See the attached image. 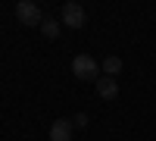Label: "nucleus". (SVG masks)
<instances>
[{
    "instance_id": "obj_6",
    "label": "nucleus",
    "mask_w": 156,
    "mask_h": 141,
    "mask_svg": "<svg viewBox=\"0 0 156 141\" xmlns=\"http://www.w3.org/2000/svg\"><path fill=\"white\" fill-rule=\"evenodd\" d=\"M100 69H103V75H109V79H112L115 72H122V60H119V57H106V60L100 63Z\"/></svg>"
},
{
    "instance_id": "obj_3",
    "label": "nucleus",
    "mask_w": 156,
    "mask_h": 141,
    "mask_svg": "<svg viewBox=\"0 0 156 141\" xmlns=\"http://www.w3.org/2000/svg\"><path fill=\"white\" fill-rule=\"evenodd\" d=\"M62 25H69V28H84L87 22V13L81 3H75V0H69V3H62V13H59Z\"/></svg>"
},
{
    "instance_id": "obj_5",
    "label": "nucleus",
    "mask_w": 156,
    "mask_h": 141,
    "mask_svg": "<svg viewBox=\"0 0 156 141\" xmlns=\"http://www.w3.org/2000/svg\"><path fill=\"white\" fill-rule=\"evenodd\" d=\"M97 94H100L103 100H115V97H119V85H115V79L100 75V79H97Z\"/></svg>"
},
{
    "instance_id": "obj_8",
    "label": "nucleus",
    "mask_w": 156,
    "mask_h": 141,
    "mask_svg": "<svg viewBox=\"0 0 156 141\" xmlns=\"http://www.w3.org/2000/svg\"><path fill=\"white\" fill-rule=\"evenodd\" d=\"M72 125H75V129H84V125H87V113H75Z\"/></svg>"
},
{
    "instance_id": "obj_1",
    "label": "nucleus",
    "mask_w": 156,
    "mask_h": 141,
    "mask_svg": "<svg viewBox=\"0 0 156 141\" xmlns=\"http://www.w3.org/2000/svg\"><path fill=\"white\" fill-rule=\"evenodd\" d=\"M72 72L78 75L81 82H97L100 79V63L94 57H87V54H78L72 60Z\"/></svg>"
},
{
    "instance_id": "obj_4",
    "label": "nucleus",
    "mask_w": 156,
    "mask_h": 141,
    "mask_svg": "<svg viewBox=\"0 0 156 141\" xmlns=\"http://www.w3.org/2000/svg\"><path fill=\"white\" fill-rule=\"evenodd\" d=\"M72 135H75L72 119H56L50 125V141H72Z\"/></svg>"
},
{
    "instance_id": "obj_7",
    "label": "nucleus",
    "mask_w": 156,
    "mask_h": 141,
    "mask_svg": "<svg viewBox=\"0 0 156 141\" xmlns=\"http://www.w3.org/2000/svg\"><path fill=\"white\" fill-rule=\"evenodd\" d=\"M41 32H44V38H59V25H56V19H44L41 22Z\"/></svg>"
},
{
    "instance_id": "obj_2",
    "label": "nucleus",
    "mask_w": 156,
    "mask_h": 141,
    "mask_svg": "<svg viewBox=\"0 0 156 141\" xmlns=\"http://www.w3.org/2000/svg\"><path fill=\"white\" fill-rule=\"evenodd\" d=\"M16 19L22 22V25H37L41 28V22H44V13H41V6L37 3H31V0H19L16 3Z\"/></svg>"
}]
</instances>
